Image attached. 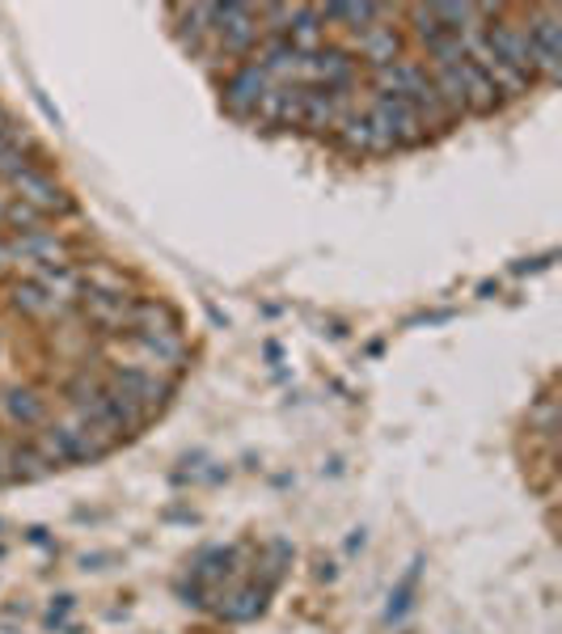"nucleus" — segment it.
Wrapping results in <instances>:
<instances>
[{
	"instance_id": "nucleus-1",
	"label": "nucleus",
	"mask_w": 562,
	"mask_h": 634,
	"mask_svg": "<svg viewBox=\"0 0 562 634\" xmlns=\"http://www.w3.org/2000/svg\"><path fill=\"white\" fill-rule=\"evenodd\" d=\"M51 271V267H72V246L47 229L13 232L0 241V271Z\"/></svg>"
},
{
	"instance_id": "nucleus-2",
	"label": "nucleus",
	"mask_w": 562,
	"mask_h": 634,
	"mask_svg": "<svg viewBox=\"0 0 562 634\" xmlns=\"http://www.w3.org/2000/svg\"><path fill=\"white\" fill-rule=\"evenodd\" d=\"M529 34V63H533V77L542 81H559L562 77V18L559 9H538L533 21L524 26Z\"/></svg>"
},
{
	"instance_id": "nucleus-3",
	"label": "nucleus",
	"mask_w": 562,
	"mask_h": 634,
	"mask_svg": "<svg viewBox=\"0 0 562 634\" xmlns=\"http://www.w3.org/2000/svg\"><path fill=\"white\" fill-rule=\"evenodd\" d=\"M368 123L376 127V136L381 140H390L394 148L402 145H418L427 131L418 123L415 106L406 102V98H385V93H373V102H368Z\"/></svg>"
},
{
	"instance_id": "nucleus-4",
	"label": "nucleus",
	"mask_w": 562,
	"mask_h": 634,
	"mask_svg": "<svg viewBox=\"0 0 562 634\" xmlns=\"http://www.w3.org/2000/svg\"><path fill=\"white\" fill-rule=\"evenodd\" d=\"M211 34L220 42L225 56H250L258 47V9L250 4H211Z\"/></svg>"
},
{
	"instance_id": "nucleus-5",
	"label": "nucleus",
	"mask_w": 562,
	"mask_h": 634,
	"mask_svg": "<svg viewBox=\"0 0 562 634\" xmlns=\"http://www.w3.org/2000/svg\"><path fill=\"white\" fill-rule=\"evenodd\" d=\"M47 427H51V436H56V444H60L63 462H98V457L110 453V444H115L106 432L81 423L77 415H68V419H51Z\"/></svg>"
},
{
	"instance_id": "nucleus-6",
	"label": "nucleus",
	"mask_w": 562,
	"mask_h": 634,
	"mask_svg": "<svg viewBox=\"0 0 562 634\" xmlns=\"http://www.w3.org/2000/svg\"><path fill=\"white\" fill-rule=\"evenodd\" d=\"M486 51L503 63V68H512V72H521L524 81H533V63H529V34H524L521 21H495V26H486Z\"/></svg>"
},
{
	"instance_id": "nucleus-7",
	"label": "nucleus",
	"mask_w": 562,
	"mask_h": 634,
	"mask_svg": "<svg viewBox=\"0 0 562 634\" xmlns=\"http://www.w3.org/2000/svg\"><path fill=\"white\" fill-rule=\"evenodd\" d=\"M9 187L18 190L13 199H21V204H30L34 211H42V216H51V211H72V199L63 195L42 169H21L18 178H9Z\"/></svg>"
},
{
	"instance_id": "nucleus-8",
	"label": "nucleus",
	"mask_w": 562,
	"mask_h": 634,
	"mask_svg": "<svg viewBox=\"0 0 562 634\" xmlns=\"http://www.w3.org/2000/svg\"><path fill=\"white\" fill-rule=\"evenodd\" d=\"M300 102H305V85H267V93L258 98L254 115L267 123H300Z\"/></svg>"
},
{
	"instance_id": "nucleus-9",
	"label": "nucleus",
	"mask_w": 562,
	"mask_h": 634,
	"mask_svg": "<svg viewBox=\"0 0 562 634\" xmlns=\"http://www.w3.org/2000/svg\"><path fill=\"white\" fill-rule=\"evenodd\" d=\"M352 51L364 56L373 68H385V63L402 60V39H397L394 26H368V30L352 34Z\"/></svg>"
},
{
	"instance_id": "nucleus-10",
	"label": "nucleus",
	"mask_w": 562,
	"mask_h": 634,
	"mask_svg": "<svg viewBox=\"0 0 562 634\" xmlns=\"http://www.w3.org/2000/svg\"><path fill=\"white\" fill-rule=\"evenodd\" d=\"M267 72L258 68V63H246V68H237L233 72L229 89H225V102H229L233 115H254V106H258V98L267 93Z\"/></svg>"
},
{
	"instance_id": "nucleus-11",
	"label": "nucleus",
	"mask_w": 562,
	"mask_h": 634,
	"mask_svg": "<svg viewBox=\"0 0 562 634\" xmlns=\"http://www.w3.org/2000/svg\"><path fill=\"white\" fill-rule=\"evenodd\" d=\"M81 309L89 314V321H93V326H102V330H110V335H124L127 321H131V296H93V293H85Z\"/></svg>"
},
{
	"instance_id": "nucleus-12",
	"label": "nucleus",
	"mask_w": 562,
	"mask_h": 634,
	"mask_svg": "<svg viewBox=\"0 0 562 634\" xmlns=\"http://www.w3.org/2000/svg\"><path fill=\"white\" fill-rule=\"evenodd\" d=\"M334 131H338V140H343L347 152H394L390 140H381V136H376V127L368 123V115H364V110H359V115H347Z\"/></svg>"
},
{
	"instance_id": "nucleus-13",
	"label": "nucleus",
	"mask_w": 562,
	"mask_h": 634,
	"mask_svg": "<svg viewBox=\"0 0 562 634\" xmlns=\"http://www.w3.org/2000/svg\"><path fill=\"white\" fill-rule=\"evenodd\" d=\"M0 410L13 427H42L47 423V402L34 394V389H9L0 398Z\"/></svg>"
},
{
	"instance_id": "nucleus-14",
	"label": "nucleus",
	"mask_w": 562,
	"mask_h": 634,
	"mask_svg": "<svg viewBox=\"0 0 562 634\" xmlns=\"http://www.w3.org/2000/svg\"><path fill=\"white\" fill-rule=\"evenodd\" d=\"M461 93H465V110H474V115H491L495 106H500V93H495V85L482 77L474 63L465 60L461 63Z\"/></svg>"
},
{
	"instance_id": "nucleus-15",
	"label": "nucleus",
	"mask_w": 562,
	"mask_h": 634,
	"mask_svg": "<svg viewBox=\"0 0 562 634\" xmlns=\"http://www.w3.org/2000/svg\"><path fill=\"white\" fill-rule=\"evenodd\" d=\"M13 309H18V314H26V317H34V321H47V317L63 314L39 279H26V284H18V288H13Z\"/></svg>"
},
{
	"instance_id": "nucleus-16",
	"label": "nucleus",
	"mask_w": 562,
	"mask_h": 634,
	"mask_svg": "<svg viewBox=\"0 0 562 634\" xmlns=\"http://www.w3.org/2000/svg\"><path fill=\"white\" fill-rule=\"evenodd\" d=\"M81 279H85V293H93V296H127V275L106 267V262L89 267Z\"/></svg>"
},
{
	"instance_id": "nucleus-17",
	"label": "nucleus",
	"mask_w": 562,
	"mask_h": 634,
	"mask_svg": "<svg viewBox=\"0 0 562 634\" xmlns=\"http://www.w3.org/2000/svg\"><path fill=\"white\" fill-rule=\"evenodd\" d=\"M0 225H9V229H18V232H34L42 225V211H34L30 204H21V199L9 195V204L0 211Z\"/></svg>"
},
{
	"instance_id": "nucleus-18",
	"label": "nucleus",
	"mask_w": 562,
	"mask_h": 634,
	"mask_svg": "<svg viewBox=\"0 0 562 634\" xmlns=\"http://www.w3.org/2000/svg\"><path fill=\"white\" fill-rule=\"evenodd\" d=\"M0 136H4V140L13 136V119H9V110H4V106H0Z\"/></svg>"
},
{
	"instance_id": "nucleus-19",
	"label": "nucleus",
	"mask_w": 562,
	"mask_h": 634,
	"mask_svg": "<svg viewBox=\"0 0 562 634\" xmlns=\"http://www.w3.org/2000/svg\"><path fill=\"white\" fill-rule=\"evenodd\" d=\"M9 478V465H4V440H0V483Z\"/></svg>"
},
{
	"instance_id": "nucleus-20",
	"label": "nucleus",
	"mask_w": 562,
	"mask_h": 634,
	"mask_svg": "<svg viewBox=\"0 0 562 634\" xmlns=\"http://www.w3.org/2000/svg\"><path fill=\"white\" fill-rule=\"evenodd\" d=\"M4 148H9V140H4V136H0V152H4Z\"/></svg>"
}]
</instances>
